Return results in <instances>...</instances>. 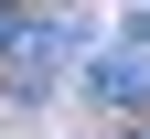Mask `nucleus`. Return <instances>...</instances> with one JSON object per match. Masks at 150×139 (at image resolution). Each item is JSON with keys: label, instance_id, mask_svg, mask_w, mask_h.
<instances>
[{"label": "nucleus", "instance_id": "nucleus-4", "mask_svg": "<svg viewBox=\"0 0 150 139\" xmlns=\"http://www.w3.org/2000/svg\"><path fill=\"white\" fill-rule=\"evenodd\" d=\"M139 139H150V128H139Z\"/></svg>", "mask_w": 150, "mask_h": 139}, {"label": "nucleus", "instance_id": "nucleus-3", "mask_svg": "<svg viewBox=\"0 0 150 139\" xmlns=\"http://www.w3.org/2000/svg\"><path fill=\"white\" fill-rule=\"evenodd\" d=\"M129 54H150V11H129Z\"/></svg>", "mask_w": 150, "mask_h": 139}, {"label": "nucleus", "instance_id": "nucleus-2", "mask_svg": "<svg viewBox=\"0 0 150 139\" xmlns=\"http://www.w3.org/2000/svg\"><path fill=\"white\" fill-rule=\"evenodd\" d=\"M86 96H97V107H139V96H150V54H97V64H86Z\"/></svg>", "mask_w": 150, "mask_h": 139}, {"label": "nucleus", "instance_id": "nucleus-1", "mask_svg": "<svg viewBox=\"0 0 150 139\" xmlns=\"http://www.w3.org/2000/svg\"><path fill=\"white\" fill-rule=\"evenodd\" d=\"M64 54H75V22H22V11H0V75H11V96H43Z\"/></svg>", "mask_w": 150, "mask_h": 139}]
</instances>
